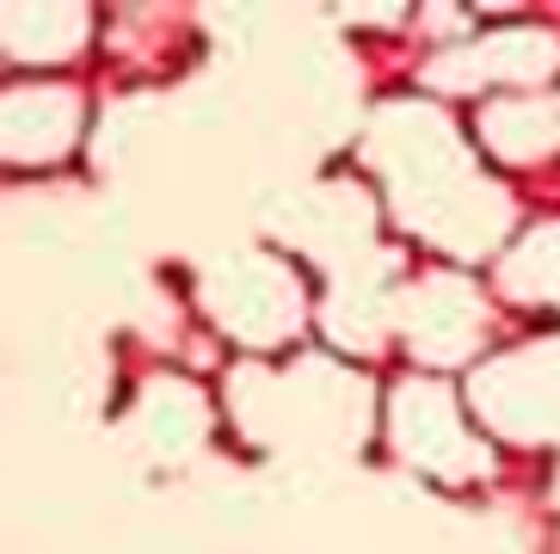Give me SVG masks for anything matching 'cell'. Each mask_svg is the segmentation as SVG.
Returning a JSON list of instances; mask_svg holds the SVG:
<instances>
[{"label":"cell","instance_id":"6da1fadb","mask_svg":"<svg viewBox=\"0 0 560 554\" xmlns=\"http://www.w3.org/2000/svg\"><path fill=\"white\" fill-rule=\"evenodd\" d=\"M370 161L388 180V204L419 241L450 259H487L511 229V197L475 173L462 130L431 99L382 105L370 124Z\"/></svg>","mask_w":560,"mask_h":554},{"label":"cell","instance_id":"7a4b0ae2","mask_svg":"<svg viewBox=\"0 0 560 554\" xmlns=\"http://www.w3.org/2000/svg\"><path fill=\"white\" fill-rule=\"evenodd\" d=\"M203 309L210 321L247 351H278L308 326L314 302L302 272L283 253H229L215 259V272L203 277Z\"/></svg>","mask_w":560,"mask_h":554},{"label":"cell","instance_id":"3957f363","mask_svg":"<svg viewBox=\"0 0 560 554\" xmlns=\"http://www.w3.org/2000/svg\"><path fill=\"white\" fill-rule=\"evenodd\" d=\"M388 443H395L400 462H412L431 481H480L493 469V450L468 425L462 394L450 389L444 376L395 382V394H388Z\"/></svg>","mask_w":560,"mask_h":554},{"label":"cell","instance_id":"277c9868","mask_svg":"<svg viewBox=\"0 0 560 554\" xmlns=\"http://www.w3.org/2000/svg\"><path fill=\"white\" fill-rule=\"evenodd\" d=\"M560 68V37L536 32V25H511V32L475 37V44H450L444 56L425 62V81L444 86V93H480V86H529L548 81Z\"/></svg>","mask_w":560,"mask_h":554},{"label":"cell","instance_id":"5b68a950","mask_svg":"<svg viewBox=\"0 0 560 554\" xmlns=\"http://www.w3.org/2000/svg\"><path fill=\"white\" fill-rule=\"evenodd\" d=\"M400 333H407L412 358L444 370V363L475 358L480 345H487V302L462 277H419L400 296Z\"/></svg>","mask_w":560,"mask_h":554},{"label":"cell","instance_id":"8992f818","mask_svg":"<svg viewBox=\"0 0 560 554\" xmlns=\"http://www.w3.org/2000/svg\"><path fill=\"white\" fill-rule=\"evenodd\" d=\"M475 413L511 438H542L560 425V351H517L475 376Z\"/></svg>","mask_w":560,"mask_h":554},{"label":"cell","instance_id":"52a82bcc","mask_svg":"<svg viewBox=\"0 0 560 554\" xmlns=\"http://www.w3.org/2000/svg\"><path fill=\"white\" fill-rule=\"evenodd\" d=\"M86 99L56 81H25L7 93V161L13 166H50L81 142Z\"/></svg>","mask_w":560,"mask_h":554},{"label":"cell","instance_id":"ba28073f","mask_svg":"<svg viewBox=\"0 0 560 554\" xmlns=\"http://www.w3.org/2000/svg\"><path fill=\"white\" fill-rule=\"evenodd\" d=\"M475 136L505 166H542L560 148V105L555 99H536V93L487 99L475 112Z\"/></svg>","mask_w":560,"mask_h":554},{"label":"cell","instance_id":"9c48e42d","mask_svg":"<svg viewBox=\"0 0 560 554\" xmlns=\"http://www.w3.org/2000/svg\"><path fill=\"white\" fill-rule=\"evenodd\" d=\"M0 32H7V56L13 62H68L93 37V13L86 7H62V0H19V7H7Z\"/></svg>","mask_w":560,"mask_h":554},{"label":"cell","instance_id":"30bf717a","mask_svg":"<svg viewBox=\"0 0 560 554\" xmlns=\"http://www.w3.org/2000/svg\"><path fill=\"white\" fill-rule=\"evenodd\" d=\"M511 302H560V222H536L499 265Z\"/></svg>","mask_w":560,"mask_h":554}]
</instances>
